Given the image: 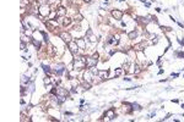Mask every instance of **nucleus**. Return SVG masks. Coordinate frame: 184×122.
Listing matches in <instances>:
<instances>
[{
    "mask_svg": "<svg viewBox=\"0 0 184 122\" xmlns=\"http://www.w3.org/2000/svg\"><path fill=\"white\" fill-rule=\"evenodd\" d=\"M49 12H50V10H49V7H48L47 5H43V6L39 7V15H41V16L46 17V16L49 15Z\"/></svg>",
    "mask_w": 184,
    "mask_h": 122,
    "instance_id": "obj_4",
    "label": "nucleus"
},
{
    "mask_svg": "<svg viewBox=\"0 0 184 122\" xmlns=\"http://www.w3.org/2000/svg\"><path fill=\"white\" fill-rule=\"evenodd\" d=\"M93 76H95V75H93V73H92V72H91L90 70H88V71H86V72H85V75H84V77H85V79L87 81V82H88V83H90V82H92V77H93Z\"/></svg>",
    "mask_w": 184,
    "mask_h": 122,
    "instance_id": "obj_6",
    "label": "nucleus"
},
{
    "mask_svg": "<svg viewBox=\"0 0 184 122\" xmlns=\"http://www.w3.org/2000/svg\"><path fill=\"white\" fill-rule=\"evenodd\" d=\"M70 23H71V20H70V18H68V17L63 18V25H64V26H69Z\"/></svg>",
    "mask_w": 184,
    "mask_h": 122,
    "instance_id": "obj_13",
    "label": "nucleus"
},
{
    "mask_svg": "<svg viewBox=\"0 0 184 122\" xmlns=\"http://www.w3.org/2000/svg\"><path fill=\"white\" fill-rule=\"evenodd\" d=\"M43 70H44L46 73H49V72H50V68H49L48 66H46V65H43Z\"/></svg>",
    "mask_w": 184,
    "mask_h": 122,
    "instance_id": "obj_19",
    "label": "nucleus"
},
{
    "mask_svg": "<svg viewBox=\"0 0 184 122\" xmlns=\"http://www.w3.org/2000/svg\"><path fill=\"white\" fill-rule=\"evenodd\" d=\"M98 76L101 79H104L108 77V71H98Z\"/></svg>",
    "mask_w": 184,
    "mask_h": 122,
    "instance_id": "obj_9",
    "label": "nucleus"
},
{
    "mask_svg": "<svg viewBox=\"0 0 184 122\" xmlns=\"http://www.w3.org/2000/svg\"><path fill=\"white\" fill-rule=\"evenodd\" d=\"M182 108H183V109H184V104H183V105H182Z\"/></svg>",
    "mask_w": 184,
    "mask_h": 122,
    "instance_id": "obj_29",
    "label": "nucleus"
},
{
    "mask_svg": "<svg viewBox=\"0 0 184 122\" xmlns=\"http://www.w3.org/2000/svg\"><path fill=\"white\" fill-rule=\"evenodd\" d=\"M180 43H182V44H184V42H180Z\"/></svg>",
    "mask_w": 184,
    "mask_h": 122,
    "instance_id": "obj_30",
    "label": "nucleus"
},
{
    "mask_svg": "<svg viewBox=\"0 0 184 122\" xmlns=\"http://www.w3.org/2000/svg\"><path fill=\"white\" fill-rule=\"evenodd\" d=\"M86 66V57L84 56H76L74 59V67L75 70H82Z\"/></svg>",
    "mask_w": 184,
    "mask_h": 122,
    "instance_id": "obj_1",
    "label": "nucleus"
},
{
    "mask_svg": "<svg viewBox=\"0 0 184 122\" xmlns=\"http://www.w3.org/2000/svg\"><path fill=\"white\" fill-rule=\"evenodd\" d=\"M131 106H133V109H136V110H141V106H140V105H138V104H135V103H134Z\"/></svg>",
    "mask_w": 184,
    "mask_h": 122,
    "instance_id": "obj_20",
    "label": "nucleus"
},
{
    "mask_svg": "<svg viewBox=\"0 0 184 122\" xmlns=\"http://www.w3.org/2000/svg\"><path fill=\"white\" fill-rule=\"evenodd\" d=\"M172 77H178V73H172Z\"/></svg>",
    "mask_w": 184,
    "mask_h": 122,
    "instance_id": "obj_27",
    "label": "nucleus"
},
{
    "mask_svg": "<svg viewBox=\"0 0 184 122\" xmlns=\"http://www.w3.org/2000/svg\"><path fill=\"white\" fill-rule=\"evenodd\" d=\"M112 15H113L117 20H122V17H123V12H122V11H119V10H113Z\"/></svg>",
    "mask_w": 184,
    "mask_h": 122,
    "instance_id": "obj_8",
    "label": "nucleus"
},
{
    "mask_svg": "<svg viewBox=\"0 0 184 122\" xmlns=\"http://www.w3.org/2000/svg\"><path fill=\"white\" fill-rule=\"evenodd\" d=\"M84 87H85V89H90V87H91V86H90V83H85V84H84Z\"/></svg>",
    "mask_w": 184,
    "mask_h": 122,
    "instance_id": "obj_23",
    "label": "nucleus"
},
{
    "mask_svg": "<svg viewBox=\"0 0 184 122\" xmlns=\"http://www.w3.org/2000/svg\"><path fill=\"white\" fill-rule=\"evenodd\" d=\"M57 94L60 95V96H65V98H66V96L69 95V92L65 90V89H63V88H58V89H57Z\"/></svg>",
    "mask_w": 184,
    "mask_h": 122,
    "instance_id": "obj_7",
    "label": "nucleus"
},
{
    "mask_svg": "<svg viewBox=\"0 0 184 122\" xmlns=\"http://www.w3.org/2000/svg\"><path fill=\"white\" fill-rule=\"evenodd\" d=\"M90 71L93 73V75H96V73H98V71H97V68H96V66H92V67H90Z\"/></svg>",
    "mask_w": 184,
    "mask_h": 122,
    "instance_id": "obj_16",
    "label": "nucleus"
},
{
    "mask_svg": "<svg viewBox=\"0 0 184 122\" xmlns=\"http://www.w3.org/2000/svg\"><path fill=\"white\" fill-rule=\"evenodd\" d=\"M97 59H98V54H97V53H95L91 57H87V59H86V66H87L88 68L92 67V66H96Z\"/></svg>",
    "mask_w": 184,
    "mask_h": 122,
    "instance_id": "obj_2",
    "label": "nucleus"
},
{
    "mask_svg": "<svg viewBox=\"0 0 184 122\" xmlns=\"http://www.w3.org/2000/svg\"><path fill=\"white\" fill-rule=\"evenodd\" d=\"M60 38L64 40V42H66L68 44L70 43V42H72V38H71V35H70V33H66V32H63V33H60Z\"/></svg>",
    "mask_w": 184,
    "mask_h": 122,
    "instance_id": "obj_5",
    "label": "nucleus"
},
{
    "mask_svg": "<svg viewBox=\"0 0 184 122\" xmlns=\"http://www.w3.org/2000/svg\"><path fill=\"white\" fill-rule=\"evenodd\" d=\"M68 45H69V48H70V51H71L72 54H77V53H79V47H77L76 42H70Z\"/></svg>",
    "mask_w": 184,
    "mask_h": 122,
    "instance_id": "obj_3",
    "label": "nucleus"
},
{
    "mask_svg": "<svg viewBox=\"0 0 184 122\" xmlns=\"http://www.w3.org/2000/svg\"><path fill=\"white\" fill-rule=\"evenodd\" d=\"M76 44H77L81 49L85 48V42H84V39H76Z\"/></svg>",
    "mask_w": 184,
    "mask_h": 122,
    "instance_id": "obj_12",
    "label": "nucleus"
},
{
    "mask_svg": "<svg viewBox=\"0 0 184 122\" xmlns=\"http://www.w3.org/2000/svg\"><path fill=\"white\" fill-rule=\"evenodd\" d=\"M178 56H180V57H184V54H183V53H178Z\"/></svg>",
    "mask_w": 184,
    "mask_h": 122,
    "instance_id": "obj_26",
    "label": "nucleus"
},
{
    "mask_svg": "<svg viewBox=\"0 0 184 122\" xmlns=\"http://www.w3.org/2000/svg\"><path fill=\"white\" fill-rule=\"evenodd\" d=\"M122 73V70H117V72H115V76H119Z\"/></svg>",
    "mask_w": 184,
    "mask_h": 122,
    "instance_id": "obj_25",
    "label": "nucleus"
},
{
    "mask_svg": "<svg viewBox=\"0 0 184 122\" xmlns=\"http://www.w3.org/2000/svg\"><path fill=\"white\" fill-rule=\"evenodd\" d=\"M38 1V4L41 5V6H43V5H47V0H37Z\"/></svg>",
    "mask_w": 184,
    "mask_h": 122,
    "instance_id": "obj_18",
    "label": "nucleus"
},
{
    "mask_svg": "<svg viewBox=\"0 0 184 122\" xmlns=\"http://www.w3.org/2000/svg\"><path fill=\"white\" fill-rule=\"evenodd\" d=\"M84 1H85V3H87V4H88V3H91V0H84Z\"/></svg>",
    "mask_w": 184,
    "mask_h": 122,
    "instance_id": "obj_28",
    "label": "nucleus"
},
{
    "mask_svg": "<svg viewBox=\"0 0 184 122\" xmlns=\"http://www.w3.org/2000/svg\"><path fill=\"white\" fill-rule=\"evenodd\" d=\"M25 47H26V45H25V42H22V43H21V49L25 50Z\"/></svg>",
    "mask_w": 184,
    "mask_h": 122,
    "instance_id": "obj_24",
    "label": "nucleus"
},
{
    "mask_svg": "<svg viewBox=\"0 0 184 122\" xmlns=\"http://www.w3.org/2000/svg\"><path fill=\"white\" fill-rule=\"evenodd\" d=\"M57 15H58V16H64V15H65V9H64V7H60Z\"/></svg>",
    "mask_w": 184,
    "mask_h": 122,
    "instance_id": "obj_14",
    "label": "nucleus"
},
{
    "mask_svg": "<svg viewBox=\"0 0 184 122\" xmlns=\"http://www.w3.org/2000/svg\"><path fill=\"white\" fill-rule=\"evenodd\" d=\"M106 115L109 117V120H113L114 117H115V115H114V111H113V109H110V110H108L107 112H106Z\"/></svg>",
    "mask_w": 184,
    "mask_h": 122,
    "instance_id": "obj_10",
    "label": "nucleus"
},
{
    "mask_svg": "<svg viewBox=\"0 0 184 122\" xmlns=\"http://www.w3.org/2000/svg\"><path fill=\"white\" fill-rule=\"evenodd\" d=\"M87 34L90 35V42H91V43H96V42H97L96 37H95V35H92V32H91V31H88V32H87Z\"/></svg>",
    "mask_w": 184,
    "mask_h": 122,
    "instance_id": "obj_11",
    "label": "nucleus"
},
{
    "mask_svg": "<svg viewBox=\"0 0 184 122\" xmlns=\"http://www.w3.org/2000/svg\"><path fill=\"white\" fill-rule=\"evenodd\" d=\"M41 33H42V35H43V38H44V42H46V43H48V35H47L44 32H41Z\"/></svg>",
    "mask_w": 184,
    "mask_h": 122,
    "instance_id": "obj_21",
    "label": "nucleus"
},
{
    "mask_svg": "<svg viewBox=\"0 0 184 122\" xmlns=\"http://www.w3.org/2000/svg\"><path fill=\"white\" fill-rule=\"evenodd\" d=\"M138 37V32H131V33H129V38H130V39H133V38H136Z\"/></svg>",
    "mask_w": 184,
    "mask_h": 122,
    "instance_id": "obj_15",
    "label": "nucleus"
},
{
    "mask_svg": "<svg viewBox=\"0 0 184 122\" xmlns=\"http://www.w3.org/2000/svg\"><path fill=\"white\" fill-rule=\"evenodd\" d=\"M44 83H46V84H50V79H49V77H46V78H44Z\"/></svg>",
    "mask_w": 184,
    "mask_h": 122,
    "instance_id": "obj_22",
    "label": "nucleus"
},
{
    "mask_svg": "<svg viewBox=\"0 0 184 122\" xmlns=\"http://www.w3.org/2000/svg\"><path fill=\"white\" fill-rule=\"evenodd\" d=\"M32 43H33V45H34V47H37V48H39V47H41V43L38 42V40H32Z\"/></svg>",
    "mask_w": 184,
    "mask_h": 122,
    "instance_id": "obj_17",
    "label": "nucleus"
}]
</instances>
